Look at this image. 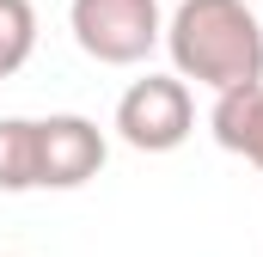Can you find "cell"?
<instances>
[{
  "mask_svg": "<svg viewBox=\"0 0 263 257\" xmlns=\"http://www.w3.org/2000/svg\"><path fill=\"white\" fill-rule=\"evenodd\" d=\"M117 141L135 153H172L190 141L196 128V98H190V80L178 74H147L135 80L129 92L117 98Z\"/></svg>",
  "mask_w": 263,
  "mask_h": 257,
  "instance_id": "3957f363",
  "label": "cell"
},
{
  "mask_svg": "<svg viewBox=\"0 0 263 257\" xmlns=\"http://www.w3.org/2000/svg\"><path fill=\"white\" fill-rule=\"evenodd\" d=\"M208 135H214V141H220L227 153L251 159V166L263 172V80L214 92V111H208Z\"/></svg>",
  "mask_w": 263,
  "mask_h": 257,
  "instance_id": "5b68a950",
  "label": "cell"
},
{
  "mask_svg": "<svg viewBox=\"0 0 263 257\" xmlns=\"http://www.w3.org/2000/svg\"><path fill=\"white\" fill-rule=\"evenodd\" d=\"M67 31L98 67H135L165 43L159 0H67Z\"/></svg>",
  "mask_w": 263,
  "mask_h": 257,
  "instance_id": "7a4b0ae2",
  "label": "cell"
},
{
  "mask_svg": "<svg viewBox=\"0 0 263 257\" xmlns=\"http://www.w3.org/2000/svg\"><path fill=\"white\" fill-rule=\"evenodd\" d=\"M37 49V6L31 0H0V80H12Z\"/></svg>",
  "mask_w": 263,
  "mask_h": 257,
  "instance_id": "52a82bcc",
  "label": "cell"
},
{
  "mask_svg": "<svg viewBox=\"0 0 263 257\" xmlns=\"http://www.w3.org/2000/svg\"><path fill=\"white\" fill-rule=\"evenodd\" d=\"M165 56L178 80L208 92L263 80V19L245 0H178L165 19Z\"/></svg>",
  "mask_w": 263,
  "mask_h": 257,
  "instance_id": "6da1fadb",
  "label": "cell"
},
{
  "mask_svg": "<svg viewBox=\"0 0 263 257\" xmlns=\"http://www.w3.org/2000/svg\"><path fill=\"white\" fill-rule=\"evenodd\" d=\"M104 159H110V141L92 117L80 111L37 117V190H80L104 172Z\"/></svg>",
  "mask_w": 263,
  "mask_h": 257,
  "instance_id": "277c9868",
  "label": "cell"
},
{
  "mask_svg": "<svg viewBox=\"0 0 263 257\" xmlns=\"http://www.w3.org/2000/svg\"><path fill=\"white\" fill-rule=\"evenodd\" d=\"M0 190H37V117H0Z\"/></svg>",
  "mask_w": 263,
  "mask_h": 257,
  "instance_id": "8992f818",
  "label": "cell"
}]
</instances>
